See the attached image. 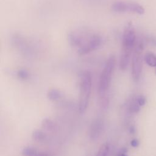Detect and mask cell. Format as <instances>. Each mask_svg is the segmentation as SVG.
I'll list each match as a JSON object with an SVG mask.
<instances>
[{"instance_id": "cell-1", "label": "cell", "mask_w": 156, "mask_h": 156, "mask_svg": "<svg viewBox=\"0 0 156 156\" xmlns=\"http://www.w3.org/2000/svg\"><path fill=\"white\" fill-rule=\"evenodd\" d=\"M115 65L116 58L113 55H112L107 60L99 76L98 83V94L99 99V104L102 107H107L109 104L108 91Z\"/></svg>"}, {"instance_id": "cell-21", "label": "cell", "mask_w": 156, "mask_h": 156, "mask_svg": "<svg viewBox=\"0 0 156 156\" xmlns=\"http://www.w3.org/2000/svg\"><path fill=\"white\" fill-rule=\"evenodd\" d=\"M155 74H156V69H155Z\"/></svg>"}, {"instance_id": "cell-11", "label": "cell", "mask_w": 156, "mask_h": 156, "mask_svg": "<svg viewBox=\"0 0 156 156\" xmlns=\"http://www.w3.org/2000/svg\"><path fill=\"white\" fill-rule=\"evenodd\" d=\"M41 127L44 130L50 132L54 131L56 128V126L54 124V122L49 118L43 119L41 122Z\"/></svg>"}, {"instance_id": "cell-9", "label": "cell", "mask_w": 156, "mask_h": 156, "mask_svg": "<svg viewBox=\"0 0 156 156\" xmlns=\"http://www.w3.org/2000/svg\"><path fill=\"white\" fill-rule=\"evenodd\" d=\"M48 98L52 101H55L62 97L61 92L55 88H52L48 90L47 93Z\"/></svg>"}, {"instance_id": "cell-20", "label": "cell", "mask_w": 156, "mask_h": 156, "mask_svg": "<svg viewBox=\"0 0 156 156\" xmlns=\"http://www.w3.org/2000/svg\"><path fill=\"white\" fill-rule=\"evenodd\" d=\"M34 156H48V155L46 153L44 152H41V153H37Z\"/></svg>"}, {"instance_id": "cell-6", "label": "cell", "mask_w": 156, "mask_h": 156, "mask_svg": "<svg viewBox=\"0 0 156 156\" xmlns=\"http://www.w3.org/2000/svg\"><path fill=\"white\" fill-rule=\"evenodd\" d=\"M104 40V38L101 35L94 33L88 43L78 49L77 52L82 55L89 54L99 48L103 44Z\"/></svg>"}, {"instance_id": "cell-3", "label": "cell", "mask_w": 156, "mask_h": 156, "mask_svg": "<svg viewBox=\"0 0 156 156\" xmlns=\"http://www.w3.org/2000/svg\"><path fill=\"white\" fill-rule=\"evenodd\" d=\"M92 87V76L90 71L83 72L80 77L78 110L80 113H83L88 106Z\"/></svg>"}, {"instance_id": "cell-16", "label": "cell", "mask_w": 156, "mask_h": 156, "mask_svg": "<svg viewBox=\"0 0 156 156\" xmlns=\"http://www.w3.org/2000/svg\"><path fill=\"white\" fill-rule=\"evenodd\" d=\"M17 76L18 78H20L21 80H26L29 77V73L26 69H19L17 72Z\"/></svg>"}, {"instance_id": "cell-15", "label": "cell", "mask_w": 156, "mask_h": 156, "mask_svg": "<svg viewBox=\"0 0 156 156\" xmlns=\"http://www.w3.org/2000/svg\"><path fill=\"white\" fill-rule=\"evenodd\" d=\"M144 38L146 43L152 46H156V37L152 35L147 34L144 35Z\"/></svg>"}, {"instance_id": "cell-7", "label": "cell", "mask_w": 156, "mask_h": 156, "mask_svg": "<svg viewBox=\"0 0 156 156\" xmlns=\"http://www.w3.org/2000/svg\"><path fill=\"white\" fill-rule=\"evenodd\" d=\"M104 129V124L101 119H96L94 120L90 128V137L93 140H96L101 135Z\"/></svg>"}, {"instance_id": "cell-4", "label": "cell", "mask_w": 156, "mask_h": 156, "mask_svg": "<svg viewBox=\"0 0 156 156\" xmlns=\"http://www.w3.org/2000/svg\"><path fill=\"white\" fill-rule=\"evenodd\" d=\"M146 43L144 37H139L136 39L133 51V53L132 58V76L135 82L138 81L141 77L143 68L142 53Z\"/></svg>"}, {"instance_id": "cell-12", "label": "cell", "mask_w": 156, "mask_h": 156, "mask_svg": "<svg viewBox=\"0 0 156 156\" xmlns=\"http://www.w3.org/2000/svg\"><path fill=\"white\" fill-rule=\"evenodd\" d=\"M110 151V145L107 143H103L99 147L96 156H108Z\"/></svg>"}, {"instance_id": "cell-2", "label": "cell", "mask_w": 156, "mask_h": 156, "mask_svg": "<svg viewBox=\"0 0 156 156\" xmlns=\"http://www.w3.org/2000/svg\"><path fill=\"white\" fill-rule=\"evenodd\" d=\"M136 39L135 30L132 23H127L122 35V50L119 60V67L121 71L126 70L128 67Z\"/></svg>"}, {"instance_id": "cell-17", "label": "cell", "mask_w": 156, "mask_h": 156, "mask_svg": "<svg viewBox=\"0 0 156 156\" xmlns=\"http://www.w3.org/2000/svg\"><path fill=\"white\" fill-rule=\"evenodd\" d=\"M136 99H137V101H138V104H140V105L141 107H142V106L145 105L146 100L145 97L143 95H141L140 94V95L136 96Z\"/></svg>"}, {"instance_id": "cell-8", "label": "cell", "mask_w": 156, "mask_h": 156, "mask_svg": "<svg viewBox=\"0 0 156 156\" xmlns=\"http://www.w3.org/2000/svg\"><path fill=\"white\" fill-rule=\"evenodd\" d=\"M141 107L140 105L137 101L136 96L131 98L127 105L128 110L131 113H137L140 110Z\"/></svg>"}, {"instance_id": "cell-19", "label": "cell", "mask_w": 156, "mask_h": 156, "mask_svg": "<svg viewBox=\"0 0 156 156\" xmlns=\"http://www.w3.org/2000/svg\"><path fill=\"white\" fill-rule=\"evenodd\" d=\"M130 144L132 146H133L134 147H138L139 145V141L137 139H133L130 141Z\"/></svg>"}, {"instance_id": "cell-5", "label": "cell", "mask_w": 156, "mask_h": 156, "mask_svg": "<svg viewBox=\"0 0 156 156\" xmlns=\"http://www.w3.org/2000/svg\"><path fill=\"white\" fill-rule=\"evenodd\" d=\"M111 9L112 11L117 13L132 12L138 15H143L144 13V9L140 4L121 1L113 2L111 5Z\"/></svg>"}, {"instance_id": "cell-18", "label": "cell", "mask_w": 156, "mask_h": 156, "mask_svg": "<svg viewBox=\"0 0 156 156\" xmlns=\"http://www.w3.org/2000/svg\"><path fill=\"white\" fill-rule=\"evenodd\" d=\"M126 153H127V150L125 148H122L119 151V152L117 154V156H127Z\"/></svg>"}, {"instance_id": "cell-14", "label": "cell", "mask_w": 156, "mask_h": 156, "mask_svg": "<svg viewBox=\"0 0 156 156\" xmlns=\"http://www.w3.org/2000/svg\"><path fill=\"white\" fill-rule=\"evenodd\" d=\"M37 154V149L32 146H26L22 150V154L24 156H34Z\"/></svg>"}, {"instance_id": "cell-10", "label": "cell", "mask_w": 156, "mask_h": 156, "mask_svg": "<svg viewBox=\"0 0 156 156\" xmlns=\"http://www.w3.org/2000/svg\"><path fill=\"white\" fill-rule=\"evenodd\" d=\"M144 60L147 65L151 67L156 66V56L154 53L147 52L144 56Z\"/></svg>"}, {"instance_id": "cell-13", "label": "cell", "mask_w": 156, "mask_h": 156, "mask_svg": "<svg viewBox=\"0 0 156 156\" xmlns=\"http://www.w3.org/2000/svg\"><path fill=\"white\" fill-rule=\"evenodd\" d=\"M46 134L39 130H35L32 133V138L38 142L43 141L46 139Z\"/></svg>"}]
</instances>
